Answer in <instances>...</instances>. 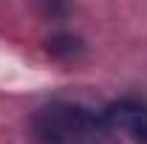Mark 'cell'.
<instances>
[{"instance_id":"cell-2","label":"cell","mask_w":147,"mask_h":144,"mask_svg":"<svg viewBox=\"0 0 147 144\" xmlns=\"http://www.w3.org/2000/svg\"><path fill=\"white\" fill-rule=\"evenodd\" d=\"M102 116L116 133H125L133 144H147V99L116 96L102 108Z\"/></svg>"},{"instance_id":"cell-1","label":"cell","mask_w":147,"mask_h":144,"mask_svg":"<svg viewBox=\"0 0 147 144\" xmlns=\"http://www.w3.org/2000/svg\"><path fill=\"white\" fill-rule=\"evenodd\" d=\"M34 144H119V133L108 124L102 110L82 102L57 99L31 116Z\"/></svg>"},{"instance_id":"cell-3","label":"cell","mask_w":147,"mask_h":144,"mask_svg":"<svg viewBox=\"0 0 147 144\" xmlns=\"http://www.w3.org/2000/svg\"><path fill=\"white\" fill-rule=\"evenodd\" d=\"M45 51L57 59H76L85 54V42H82V37L71 34V31H54L45 40Z\"/></svg>"}]
</instances>
